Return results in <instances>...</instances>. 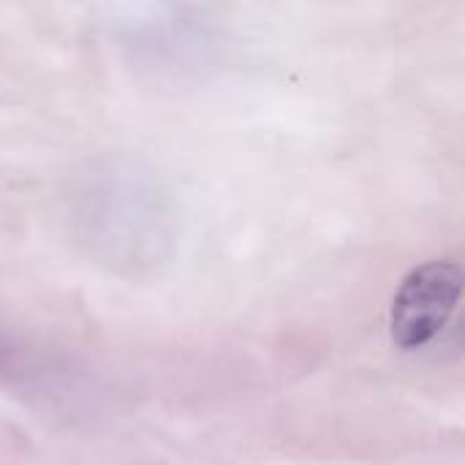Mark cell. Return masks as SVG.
<instances>
[{"label": "cell", "instance_id": "obj_1", "mask_svg": "<svg viewBox=\"0 0 465 465\" xmlns=\"http://www.w3.org/2000/svg\"><path fill=\"white\" fill-rule=\"evenodd\" d=\"M68 223L87 256L120 275L158 267L172 245V210L163 185L134 155L98 158L74 177Z\"/></svg>", "mask_w": 465, "mask_h": 465}, {"label": "cell", "instance_id": "obj_2", "mask_svg": "<svg viewBox=\"0 0 465 465\" xmlns=\"http://www.w3.org/2000/svg\"><path fill=\"white\" fill-rule=\"evenodd\" d=\"M463 294V270L452 259L417 264L395 289L390 335L403 351L430 346L452 322Z\"/></svg>", "mask_w": 465, "mask_h": 465}]
</instances>
